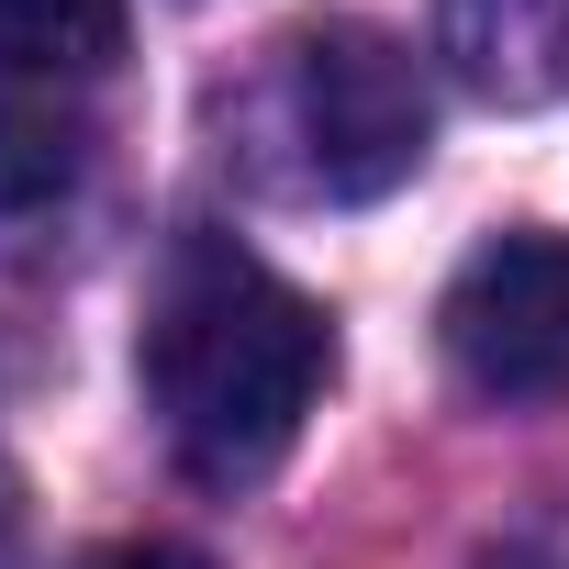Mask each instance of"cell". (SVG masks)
<instances>
[{
	"mask_svg": "<svg viewBox=\"0 0 569 569\" xmlns=\"http://www.w3.org/2000/svg\"><path fill=\"white\" fill-rule=\"evenodd\" d=\"M90 168V123L68 101H34V90H0V212H46L68 201Z\"/></svg>",
	"mask_w": 569,
	"mask_h": 569,
	"instance_id": "obj_6",
	"label": "cell"
},
{
	"mask_svg": "<svg viewBox=\"0 0 569 569\" xmlns=\"http://www.w3.org/2000/svg\"><path fill=\"white\" fill-rule=\"evenodd\" d=\"M469 569H569V558H558V547H480Z\"/></svg>",
	"mask_w": 569,
	"mask_h": 569,
	"instance_id": "obj_8",
	"label": "cell"
},
{
	"mask_svg": "<svg viewBox=\"0 0 569 569\" xmlns=\"http://www.w3.org/2000/svg\"><path fill=\"white\" fill-rule=\"evenodd\" d=\"M279 123L302 146V190H325V201H391L436 146L413 46L358 12H313L279 34Z\"/></svg>",
	"mask_w": 569,
	"mask_h": 569,
	"instance_id": "obj_2",
	"label": "cell"
},
{
	"mask_svg": "<svg viewBox=\"0 0 569 569\" xmlns=\"http://www.w3.org/2000/svg\"><path fill=\"white\" fill-rule=\"evenodd\" d=\"M436 336L480 402H502V413L569 402V234H491L447 279Z\"/></svg>",
	"mask_w": 569,
	"mask_h": 569,
	"instance_id": "obj_3",
	"label": "cell"
},
{
	"mask_svg": "<svg viewBox=\"0 0 569 569\" xmlns=\"http://www.w3.org/2000/svg\"><path fill=\"white\" fill-rule=\"evenodd\" d=\"M12 536H23V513H12V469H0V569H12Z\"/></svg>",
	"mask_w": 569,
	"mask_h": 569,
	"instance_id": "obj_9",
	"label": "cell"
},
{
	"mask_svg": "<svg viewBox=\"0 0 569 569\" xmlns=\"http://www.w3.org/2000/svg\"><path fill=\"white\" fill-rule=\"evenodd\" d=\"M112 57H123V0H0L12 79H101Z\"/></svg>",
	"mask_w": 569,
	"mask_h": 569,
	"instance_id": "obj_5",
	"label": "cell"
},
{
	"mask_svg": "<svg viewBox=\"0 0 569 569\" xmlns=\"http://www.w3.org/2000/svg\"><path fill=\"white\" fill-rule=\"evenodd\" d=\"M79 569H201V558L168 547V536H134V547H101V558H79Z\"/></svg>",
	"mask_w": 569,
	"mask_h": 569,
	"instance_id": "obj_7",
	"label": "cell"
},
{
	"mask_svg": "<svg viewBox=\"0 0 569 569\" xmlns=\"http://www.w3.org/2000/svg\"><path fill=\"white\" fill-rule=\"evenodd\" d=\"M436 57L491 112L569 101V0H436Z\"/></svg>",
	"mask_w": 569,
	"mask_h": 569,
	"instance_id": "obj_4",
	"label": "cell"
},
{
	"mask_svg": "<svg viewBox=\"0 0 569 569\" xmlns=\"http://www.w3.org/2000/svg\"><path fill=\"white\" fill-rule=\"evenodd\" d=\"M134 358H146V402H157L179 469L234 491V480H268L291 458L302 413L325 402L336 336L279 268H257L246 246L201 234V246L168 257Z\"/></svg>",
	"mask_w": 569,
	"mask_h": 569,
	"instance_id": "obj_1",
	"label": "cell"
}]
</instances>
